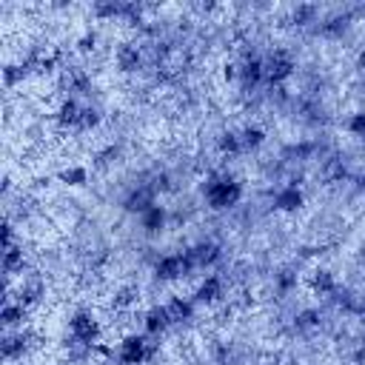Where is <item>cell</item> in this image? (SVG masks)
<instances>
[{
    "label": "cell",
    "instance_id": "cell-18",
    "mask_svg": "<svg viewBox=\"0 0 365 365\" xmlns=\"http://www.w3.org/2000/svg\"><path fill=\"white\" fill-rule=\"evenodd\" d=\"M0 322H3V331H17V328H29V308L14 302V299H6L3 302V311H0Z\"/></svg>",
    "mask_w": 365,
    "mask_h": 365
},
{
    "label": "cell",
    "instance_id": "cell-17",
    "mask_svg": "<svg viewBox=\"0 0 365 365\" xmlns=\"http://www.w3.org/2000/svg\"><path fill=\"white\" fill-rule=\"evenodd\" d=\"M308 288H311L314 297H325V299H328V297L339 288V279L334 277L331 268H314V271L308 274Z\"/></svg>",
    "mask_w": 365,
    "mask_h": 365
},
{
    "label": "cell",
    "instance_id": "cell-1",
    "mask_svg": "<svg viewBox=\"0 0 365 365\" xmlns=\"http://www.w3.org/2000/svg\"><path fill=\"white\" fill-rule=\"evenodd\" d=\"M200 194H202V202L208 211L214 214H222V211H234L242 197H245V185L240 177H234L231 171H222V168H214L202 177L200 182Z\"/></svg>",
    "mask_w": 365,
    "mask_h": 365
},
{
    "label": "cell",
    "instance_id": "cell-12",
    "mask_svg": "<svg viewBox=\"0 0 365 365\" xmlns=\"http://www.w3.org/2000/svg\"><path fill=\"white\" fill-rule=\"evenodd\" d=\"M271 205H274V211L297 214V211H302V205H305V191H302L299 185H294V182H285V185H279V188L271 194Z\"/></svg>",
    "mask_w": 365,
    "mask_h": 365
},
{
    "label": "cell",
    "instance_id": "cell-25",
    "mask_svg": "<svg viewBox=\"0 0 365 365\" xmlns=\"http://www.w3.org/2000/svg\"><path fill=\"white\" fill-rule=\"evenodd\" d=\"M123 160V145L120 143H108L106 148H100L97 154H94V168L97 171H106V168H111V165H117Z\"/></svg>",
    "mask_w": 365,
    "mask_h": 365
},
{
    "label": "cell",
    "instance_id": "cell-23",
    "mask_svg": "<svg viewBox=\"0 0 365 365\" xmlns=\"http://www.w3.org/2000/svg\"><path fill=\"white\" fill-rule=\"evenodd\" d=\"M294 29H308V26H317L319 23V9L314 3H297L291 11H288V20Z\"/></svg>",
    "mask_w": 365,
    "mask_h": 365
},
{
    "label": "cell",
    "instance_id": "cell-9",
    "mask_svg": "<svg viewBox=\"0 0 365 365\" xmlns=\"http://www.w3.org/2000/svg\"><path fill=\"white\" fill-rule=\"evenodd\" d=\"M111 57H114V66L120 74H140L148 66L145 46H140V43H117Z\"/></svg>",
    "mask_w": 365,
    "mask_h": 365
},
{
    "label": "cell",
    "instance_id": "cell-7",
    "mask_svg": "<svg viewBox=\"0 0 365 365\" xmlns=\"http://www.w3.org/2000/svg\"><path fill=\"white\" fill-rule=\"evenodd\" d=\"M157 188L151 185V180H148V174H143L137 182H131L128 188H125V194H123V200H120V208L125 211V214H134V217H140V214H145L151 205H157Z\"/></svg>",
    "mask_w": 365,
    "mask_h": 365
},
{
    "label": "cell",
    "instance_id": "cell-10",
    "mask_svg": "<svg viewBox=\"0 0 365 365\" xmlns=\"http://www.w3.org/2000/svg\"><path fill=\"white\" fill-rule=\"evenodd\" d=\"M225 299V277L222 274H202V279L194 288V302L197 305H220Z\"/></svg>",
    "mask_w": 365,
    "mask_h": 365
},
{
    "label": "cell",
    "instance_id": "cell-22",
    "mask_svg": "<svg viewBox=\"0 0 365 365\" xmlns=\"http://www.w3.org/2000/svg\"><path fill=\"white\" fill-rule=\"evenodd\" d=\"M214 148H217V154H220L222 160H234V157H240V154H242L240 131H234V128H222V131L217 134V140H214Z\"/></svg>",
    "mask_w": 365,
    "mask_h": 365
},
{
    "label": "cell",
    "instance_id": "cell-19",
    "mask_svg": "<svg viewBox=\"0 0 365 365\" xmlns=\"http://www.w3.org/2000/svg\"><path fill=\"white\" fill-rule=\"evenodd\" d=\"M322 319H325V314H322L319 308L305 305V308H299V311L291 317V325H294L297 334H311V331L322 328Z\"/></svg>",
    "mask_w": 365,
    "mask_h": 365
},
{
    "label": "cell",
    "instance_id": "cell-8",
    "mask_svg": "<svg viewBox=\"0 0 365 365\" xmlns=\"http://www.w3.org/2000/svg\"><path fill=\"white\" fill-rule=\"evenodd\" d=\"M185 251H188V259H191L194 271H211V268H217V265L225 259L222 245H220L217 240H211V237L191 242Z\"/></svg>",
    "mask_w": 365,
    "mask_h": 365
},
{
    "label": "cell",
    "instance_id": "cell-30",
    "mask_svg": "<svg viewBox=\"0 0 365 365\" xmlns=\"http://www.w3.org/2000/svg\"><path fill=\"white\" fill-rule=\"evenodd\" d=\"M354 68H356L359 74H365V48H359V51H356V60H354Z\"/></svg>",
    "mask_w": 365,
    "mask_h": 365
},
{
    "label": "cell",
    "instance_id": "cell-5",
    "mask_svg": "<svg viewBox=\"0 0 365 365\" xmlns=\"http://www.w3.org/2000/svg\"><path fill=\"white\" fill-rule=\"evenodd\" d=\"M151 274H154L157 282H180V279L194 274V265L188 259V251L180 248V251H171V254H160L157 262L151 265Z\"/></svg>",
    "mask_w": 365,
    "mask_h": 365
},
{
    "label": "cell",
    "instance_id": "cell-14",
    "mask_svg": "<svg viewBox=\"0 0 365 365\" xmlns=\"http://www.w3.org/2000/svg\"><path fill=\"white\" fill-rule=\"evenodd\" d=\"M3 274H6V282H11L14 277L31 274V271H29V254H26L23 242L3 245Z\"/></svg>",
    "mask_w": 365,
    "mask_h": 365
},
{
    "label": "cell",
    "instance_id": "cell-20",
    "mask_svg": "<svg viewBox=\"0 0 365 365\" xmlns=\"http://www.w3.org/2000/svg\"><path fill=\"white\" fill-rule=\"evenodd\" d=\"M271 285H274V294H277L279 299H285V297L294 294L297 285H299V274H297V268H291V265L277 268L274 277H271Z\"/></svg>",
    "mask_w": 365,
    "mask_h": 365
},
{
    "label": "cell",
    "instance_id": "cell-32",
    "mask_svg": "<svg viewBox=\"0 0 365 365\" xmlns=\"http://www.w3.org/2000/svg\"><path fill=\"white\" fill-rule=\"evenodd\" d=\"M362 345H365V336H362Z\"/></svg>",
    "mask_w": 365,
    "mask_h": 365
},
{
    "label": "cell",
    "instance_id": "cell-24",
    "mask_svg": "<svg viewBox=\"0 0 365 365\" xmlns=\"http://www.w3.org/2000/svg\"><path fill=\"white\" fill-rule=\"evenodd\" d=\"M57 180H60L63 185H68V188H80V185L88 182V168H86V165H77V163L63 165V168L57 171Z\"/></svg>",
    "mask_w": 365,
    "mask_h": 365
},
{
    "label": "cell",
    "instance_id": "cell-2",
    "mask_svg": "<svg viewBox=\"0 0 365 365\" xmlns=\"http://www.w3.org/2000/svg\"><path fill=\"white\" fill-rule=\"evenodd\" d=\"M66 331H68V336H71L74 342H80V345H86V348H94V345H100V339H103V322H100V317H97L91 308H77V311H71V314H68V322H66Z\"/></svg>",
    "mask_w": 365,
    "mask_h": 365
},
{
    "label": "cell",
    "instance_id": "cell-28",
    "mask_svg": "<svg viewBox=\"0 0 365 365\" xmlns=\"http://www.w3.org/2000/svg\"><path fill=\"white\" fill-rule=\"evenodd\" d=\"M97 43H100V34H97L94 29H88V31H83V34L77 37V51H80V54H94V51H97Z\"/></svg>",
    "mask_w": 365,
    "mask_h": 365
},
{
    "label": "cell",
    "instance_id": "cell-6",
    "mask_svg": "<svg viewBox=\"0 0 365 365\" xmlns=\"http://www.w3.org/2000/svg\"><path fill=\"white\" fill-rule=\"evenodd\" d=\"M262 63H265V86H268V88L285 86V83L294 77V71H297L294 54H291L288 48H282V46L271 48V51L262 57Z\"/></svg>",
    "mask_w": 365,
    "mask_h": 365
},
{
    "label": "cell",
    "instance_id": "cell-16",
    "mask_svg": "<svg viewBox=\"0 0 365 365\" xmlns=\"http://www.w3.org/2000/svg\"><path fill=\"white\" fill-rule=\"evenodd\" d=\"M165 311L171 317V325H188L197 314V302L194 297H182V294H174L168 302H165Z\"/></svg>",
    "mask_w": 365,
    "mask_h": 365
},
{
    "label": "cell",
    "instance_id": "cell-3",
    "mask_svg": "<svg viewBox=\"0 0 365 365\" xmlns=\"http://www.w3.org/2000/svg\"><path fill=\"white\" fill-rule=\"evenodd\" d=\"M114 359H117V365H145V362L157 359V345L145 334H125L117 342Z\"/></svg>",
    "mask_w": 365,
    "mask_h": 365
},
{
    "label": "cell",
    "instance_id": "cell-15",
    "mask_svg": "<svg viewBox=\"0 0 365 365\" xmlns=\"http://www.w3.org/2000/svg\"><path fill=\"white\" fill-rule=\"evenodd\" d=\"M140 325H143V334L151 336V339H160L168 328H171V317L165 311V305H151L140 314Z\"/></svg>",
    "mask_w": 365,
    "mask_h": 365
},
{
    "label": "cell",
    "instance_id": "cell-13",
    "mask_svg": "<svg viewBox=\"0 0 365 365\" xmlns=\"http://www.w3.org/2000/svg\"><path fill=\"white\" fill-rule=\"evenodd\" d=\"M137 222H140L143 237L154 240V237H160V234L171 225V211H168L163 202H157V205H151L145 214H140V217H137Z\"/></svg>",
    "mask_w": 365,
    "mask_h": 365
},
{
    "label": "cell",
    "instance_id": "cell-27",
    "mask_svg": "<svg viewBox=\"0 0 365 365\" xmlns=\"http://www.w3.org/2000/svg\"><path fill=\"white\" fill-rule=\"evenodd\" d=\"M342 128L351 134V137H365V111H351L342 123Z\"/></svg>",
    "mask_w": 365,
    "mask_h": 365
},
{
    "label": "cell",
    "instance_id": "cell-21",
    "mask_svg": "<svg viewBox=\"0 0 365 365\" xmlns=\"http://www.w3.org/2000/svg\"><path fill=\"white\" fill-rule=\"evenodd\" d=\"M265 140H268V134H265V128H262L259 123H245V125L240 128L242 154H257V151L265 145Z\"/></svg>",
    "mask_w": 365,
    "mask_h": 365
},
{
    "label": "cell",
    "instance_id": "cell-31",
    "mask_svg": "<svg viewBox=\"0 0 365 365\" xmlns=\"http://www.w3.org/2000/svg\"><path fill=\"white\" fill-rule=\"evenodd\" d=\"M354 182H356V191H359V194H365V171H362V174H359Z\"/></svg>",
    "mask_w": 365,
    "mask_h": 365
},
{
    "label": "cell",
    "instance_id": "cell-11",
    "mask_svg": "<svg viewBox=\"0 0 365 365\" xmlns=\"http://www.w3.org/2000/svg\"><path fill=\"white\" fill-rule=\"evenodd\" d=\"M351 23H354V11L339 9V11H331L328 17H319V23L314 26V31L319 37H325V40H342L348 34Z\"/></svg>",
    "mask_w": 365,
    "mask_h": 365
},
{
    "label": "cell",
    "instance_id": "cell-26",
    "mask_svg": "<svg viewBox=\"0 0 365 365\" xmlns=\"http://www.w3.org/2000/svg\"><path fill=\"white\" fill-rule=\"evenodd\" d=\"M100 123H103V108L94 106V103H83V114H80L77 134H88V131H94Z\"/></svg>",
    "mask_w": 365,
    "mask_h": 365
},
{
    "label": "cell",
    "instance_id": "cell-4",
    "mask_svg": "<svg viewBox=\"0 0 365 365\" xmlns=\"http://www.w3.org/2000/svg\"><path fill=\"white\" fill-rule=\"evenodd\" d=\"M40 345V334H34L31 328H17V331H3L0 339V354L6 365L23 362V356H29L34 348Z\"/></svg>",
    "mask_w": 365,
    "mask_h": 365
},
{
    "label": "cell",
    "instance_id": "cell-29",
    "mask_svg": "<svg viewBox=\"0 0 365 365\" xmlns=\"http://www.w3.org/2000/svg\"><path fill=\"white\" fill-rule=\"evenodd\" d=\"M222 80L225 83H234L237 80V63H225L222 66Z\"/></svg>",
    "mask_w": 365,
    "mask_h": 365
}]
</instances>
